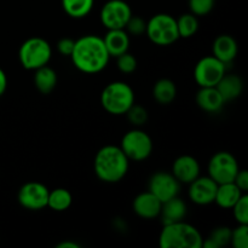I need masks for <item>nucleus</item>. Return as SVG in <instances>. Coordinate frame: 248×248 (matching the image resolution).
I'll return each mask as SVG.
<instances>
[{"instance_id":"obj_26","label":"nucleus","mask_w":248,"mask_h":248,"mask_svg":"<svg viewBox=\"0 0 248 248\" xmlns=\"http://www.w3.org/2000/svg\"><path fill=\"white\" fill-rule=\"evenodd\" d=\"M232 229L228 227H217L211 232L207 239H203L202 248H223L230 244Z\"/></svg>"},{"instance_id":"obj_33","label":"nucleus","mask_w":248,"mask_h":248,"mask_svg":"<svg viewBox=\"0 0 248 248\" xmlns=\"http://www.w3.org/2000/svg\"><path fill=\"white\" fill-rule=\"evenodd\" d=\"M145 29H147V21L140 16H131L128 22L125 26V31H127L128 35L140 36L142 34H145Z\"/></svg>"},{"instance_id":"obj_9","label":"nucleus","mask_w":248,"mask_h":248,"mask_svg":"<svg viewBox=\"0 0 248 248\" xmlns=\"http://www.w3.org/2000/svg\"><path fill=\"white\" fill-rule=\"evenodd\" d=\"M208 177L217 184L229 183L234 181L239 172V162L229 152H218L208 162Z\"/></svg>"},{"instance_id":"obj_16","label":"nucleus","mask_w":248,"mask_h":248,"mask_svg":"<svg viewBox=\"0 0 248 248\" xmlns=\"http://www.w3.org/2000/svg\"><path fill=\"white\" fill-rule=\"evenodd\" d=\"M212 52L216 58L228 65L236 58L239 52L237 41L229 34H222L215 39L212 45Z\"/></svg>"},{"instance_id":"obj_28","label":"nucleus","mask_w":248,"mask_h":248,"mask_svg":"<svg viewBox=\"0 0 248 248\" xmlns=\"http://www.w3.org/2000/svg\"><path fill=\"white\" fill-rule=\"evenodd\" d=\"M232 210L235 220L239 224H248V196L246 193L242 194Z\"/></svg>"},{"instance_id":"obj_36","label":"nucleus","mask_w":248,"mask_h":248,"mask_svg":"<svg viewBox=\"0 0 248 248\" xmlns=\"http://www.w3.org/2000/svg\"><path fill=\"white\" fill-rule=\"evenodd\" d=\"M7 89V77H6V73L0 68V96L5 93Z\"/></svg>"},{"instance_id":"obj_34","label":"nucleus","mask_w":248,"mask_h":248,"mask_svg":"<svg viewBox=\"0 0 248 248\" xmlns=\"http://www.w3.org/2000/svg\"><path fill=\"white\" fill-rule=\"evenodd\" d=\"M75 40L70 38H62L57 43V51L62 56H67V57H70L73 52V48H74Z\"/></svg>"},{"instance_id":"obj_2","label":"nucleus","mask_w":248,"mask_h":248,"mask_svg":"<svg viewBox=\"0 0 248 248\" xmlns=\"http://www.w3.org/2000/svg\"><path fill=\"white\" fill-rule=\"evenodd\" d=\"M130 160L118 145H104L97 152L93 170L97 178L104 183H118L127 174Z\"/></svg>"},{"instance_id":"obj_35","label":"nucleus","mask_w":248,"mask_h":248,"mask_svg":"<svg viewBox=\"0 0 248 248\" xmlns=\"http://www.w3.org/2000/svg\"><path fill=\"white\" fill-rule=\"evenodd\" d=\"M232 182L239 186L240 190L246 193L248 190V172L246 170H239V172L236 173Z\"/></svg>"},{"instance_id":"obj_21","label":"nucleus","mask_w":248,"mask_h":248,"mask_svg":"<svg viewBox=\"0 0 248 248\" xmlns=\"http://www.w3.org/2000/svg\"><path fill=\"white\" fill-rule=\"evenodd\" d=\"M217 90L222 94L223 99L227 102L234 101L240 94L242 93L244 90V81L241 78L236 74H227L220 79V81L217 84Z\"/></svg>"},{"instance_id":"obj_37","label":"nucleus","mask_w":248,"mask_h":248,"mask_svg":"<svg viewBox=\"0 0 248 248\" xmlns=\"http://www.w3.org/2000/svg\"><path fill=\"white\" fill-rule=\"evenodd\" d=\"M56 248H80V245L74 241H70V240H67V241H62L56 245Z\"/></svg>"},{"instance_id":"obj_7","label":"nucleus","mask_w":248,"mask_h":248,"mask_svg":"<svg viewBox=\"0 0 248 248\" xmlns=\"http://www.w3.org/2000/svg\"><path fill=\"white\" fill-rule=\"evenodd\" d=\"M120 148L130 161H144L153 153V140L147 132L135 128L124 135Z\"/></svg>"},{"instance_id":"obj_4","label":"nucleus","mask_w":248,"mask_h":248,"mask_svg":"<svg viewBox=\"0 0 248 248\" xmlns=\"http://www.w3.org/2000/svg\"><path fill=\"white\" fill-rule=\"evenodd\" d=\"M101 104L111 115H125L135 104V91L124 81H113L101 93Z\"/></svg>"},{"instance_id":"obj_5","label":"nucleus","mask_w":248,"mask_h":248,"mask_svg":"<svg viewBox=\"0 0 248 248\" xmlns=\"http://www.w3.org/2000/svg\"><path fill=\"white\" fill-rule=\"evenodd\" d=\"M52 56V48L47 40L40 36H31L23 41L18 50V60L27 70H35L46 65Z\"/></svg>"},{"instance_id":"obj_31","label":"nucleus","mask_w":248,"mask_h":248,"mask_svg":"<svg viewBox=\"0 0 248 248\" xmlns=\"http://www.w3.org/2000/svg\"><path fill=\"white\" fill-rule=\"evenodd\" d=\"M216 0H189V10L195 16L201 17L210 14L215 7Z\"/></svg>"},{"instance_id":"obj_30","label":"nucleus","mask_w":248,"mask_h":248,"mask_svg":"<svg viewBox=\"0 0 248 248\" xmlns=\"http://www.w3.org/2000/svg\"><path fill=\"white\" fill-rule=\"evenodd\" d=\"M116 58V67L124 74H132L137 68V60L132 53L127 52L118 56Z\"/></svg>"},{"instance_id":"obj_24","label":"nucleus","mask_w":248,"mask_h":248,"mask_svg":"<svg viewBox=\"0 0 248 248\" xmlns=\"http://www.w3.org/2000/svg\"><path fill=\"white\" fill-rule=\"evenodd\" d=\"M73 195L68 189L56 188L48 191L47 207L56 212H64L72 206Z\"/></svg>"},{"instance_id":"obj_29","label":"nucleus","mask_w":248,"mask_h":248,"mask_svg":"<svg viewBox=\"0 0 248 248\" xmlns=\"http://www.w3.org/2000/svg\"><path fill=\"white\" fill-rule=\"evenodd\" d=\"M230 244L234 248L248 247V224H239L234 230H232Z\"/></svg>"},{"instance_id":"obj_3","label":"nucleus","mask_w":248,"mask_h":248,"mask_svg":"<svg viewBox=\"0 0 248 248\" xmlns=\"http://www.w3.org/2000/svg\"><path fill=\"white\" fill-rule=\"evenodd\" d=\"M202 241L201 232L184 220L165 224L159 236L161 248H202Z\"/></svg>"},{"instance_id":"obj_25","label":"nucleus","mask_w":248,"mask_h":248,"mask_svg":"<svg viewBox=\"0 0 248 248\" xmlns=\"http://www.w3.org/2000/svg\"><path fill=\"white\" fill-rule=\"evenodd\" d=\"M94 0H62L65 14L75 19H81L92 11Z\"/></svg>"},{"instance_id":"obj_18","label":"nucleus","mask_w":248,"mask_h":248,"mask_svg":"<svg viewBox=\"0 0 248 248\" xmlns=\"http://www.w3.org/2000/svg\"><path fill=\"white\" fill-rule=\"evenodd\" d=\"M103 41L110 57H118L130 47V35L125 29H108Z\"/></svg>"},{"instance_id":"obj_22","label":"nucleus","mask_w":248,"mask_h":248,"mask_svg":"<svg viewBox=\"0 0 248 248\" xmlns=\"http://www.w3.org/2000/svg\"><path fill=\"white\" fill-rule=\"evenodd\" d=\"M34 72V85L36 90L43 94L51 93L57 85V73L47 64L38 68Z\"/></svg>"},{"instance_id":"obj_23","label":"nucleus","mask_w":248,"mask_h":248,"mask_svg":"<svg viewBox=\"0 0 248 248\" xmlns=\"http://www.w3.org/2000/svg\"><path fill=\"white\" fill-rule=\"evenodd\" d=\"M177 96V87L172 80L160 79L157 80L153 87V97L159 104L166 106V104L172 103Z\"/></svg>"},{"instance_id":"obj_14","label":"nucleus","mask_w":248,"mask_h":248,"mask_svg":"<svg viewBox=\"0 0 248 248\" xmlns=\"http://www.w3.org/2000/svg\"><path fill=\"white\" fill-rule=\"evenodd\" d=\"M200 164L191 155H181L172 165L171 173L181 184H190L200 176Z\"/></svg>"},{"instance_id":"obj_19","label":"nucleus","mask_w":248,"mask_h":248,"mask_svg":"<svg viewBox=\"0 0 248 248\" xmlns=\"http://www.w3.org/2000/svg\"><path fill=\"white\" fill-rule=\"evenodd\" d=\"M186 210L188 208H186V202L178 196H174L161 203L159 217H161V222L164 225L181 222L186 218Z\"/></svg>"},{"instance_id":"obj_8","label":"nucleus","mask_w":248,"mask_h":248,"mask_svg":"<svg viewBox=\"0 0 248 248\" xmlns=\"http://www.w3.org/2000/svg\"><path fill=\"white\" fill-rule=\"evenodd\" d=\"M227 65L215 56H205L196 63L194 68V79L200 87L217 86L224 74Z\"/></svg>"},{"instance_id":"obj_10","label":"nucleus","mask_w":248,"mask_h":248,"mask_svg":"<svg viewBox=\"0 0 248 248\" xmlns=\"http://www.w3.org/2000/svg\"><path fill=\"white\" fill-rule=\"evenodd\" d=\"M131 16L132 10L127 2L124 0H109L102 7L99 18L107 29H125Z\"/></svg>"},{"instance_id":"obj_20","label":"nucleus","mask_w":248,"mask_h":248,"mask_svg":"<svg viewBox=\"0 0 248 248\" xmlns=\"http://www.w3.org/2000/svg\"><path fill=\"white\" fill-rule=\"evenodd\" d=\"M244 191L239 189V186L234 183V182H229V183H222L218 184L217 191H216L215 203H217L219 207L224 208V210H232V206L237 202Z\"/></svg>"},{"instance_id":"obj_12","label":"nucleus","mask_w":248,"mask_h":248,"mask_svg":"<svg viewBox=\"0 0 248 248\" xmlns=\"http://www.w3.org/2000/svg\"><path fill=\"white\" fill-rule=\"evenodd\" d=\"M148 190L154 194L162 203L174 196H178L181 183L177 181L176 177L171 172L157 171L150 177Z\"/></svg>"},{"instance_id":"obj_1","label":"nucleus","mask_w":248,"mask_h":248,"mask_svg":"<svg viewBox=\"0 0 248 248\" xmlns=\"http://www.w3.org/2000/svg\"><path fill=\"white\" fill-rule=\"evenodd\" d=\"M70 58L74 67L81 73L97 74L108 65L110 55L104 45L103 38L87 34L75 40Z\"/></svg>"},{"instance_id":"obj_13","label":"nucleus","mask_w":248,"mask_h":248,"mask_svg":"<svg viewBox=\"0 0 248 248\" xmlns=\"http://www.w3.org/2000/svg\"><path fill=\"white\" fill-rule=\"evenodd\" d=\"M217 186L218 184L211 177L199 176L198 178L194 179L189 184V199L191 200V202L200 206L213 203L215 202Z\"/></svg>"},{"instance_id":"obj_6","label":"nucleus","mask_w":248,"mask_h":248,"mask_svg":"<svg viewBox=\"0 0 248 248\" xmlns=\"http://www.w3.org/2000/svg\"><path fill=\"white\" fill-rule=\"evenodd\" d=\"M145 35L157 46H170L179 39L177 22L169 14H156L147 22Z\"/></svg>"},{"instance_id":"obj_27","label":"nucleus","mask_w":248,"mask_h":248,"mask_svg":"<svg viewBox=\"0 0 248 248\" xmlns=\"http://www.w3.org/2000/svg\"><path fill=\"white\" fill-rule=\"evenodd\" d=\"M177 29H178L179 38L188 39L195 35L199 31V17L193 15L191 12L181 15L178 18H176Z\"/></svg>"},{"instance_id":"obj_32","label":"nucleus","mask_w":248,"mask_h":248,"mask_svg":"<svg viewBox=\"0 0 248 248\" xmlns=\"http://www.w3.org/2000/svg\"><path fill=\"white\" fill-rule=\"evenodd\" d=\"M125 115H127L128 121L135 126L144 125L148 120L147 109L142 106H137V104H133Z\"/></svg>"},{"instance_id":"obj_11","label":"nucleus","mask_w":248,"mask_h":248,"mask_svg":"<svg viewBox=\"0 0 248 248\" xmlns=\"http://www.w3.org/2000/svg\"><path fill=\"white\" fill-rule=\"evenodd\" d=\"M48 189L40 182H28L18 190L19 205L29 211H40L47 207Z\"/></svg>"},{"instance_id":"obj_15","label":"nucleus","mask_w":248,"mask_h":248,"mask_svg":"<svg viewBox=\"0 0 248 248\" xmlns=\"http://www.w3.org/2000/svg\"><path fill=\"white\" fill-rule=\"evenodd\" d=\"M133 211L143 219H154L160 216L161 201L149 190L138 194L132 203Z\"/></svg>"},{"instance_id":"obj_17","label":"nucleus","mask_w":248,"mask_h":248,"mask_svg":"<svg viewBox=\"0 0 248 248\" xmlns=\"http://www.w3.org/2000/svg\"><path fill=\"white\" fill-rule=\"evenodd\" d=\"M196 104L206 113H218L224 107L225 101L217 87H200L195 97Z\"/></svg>"}]
</instances>
